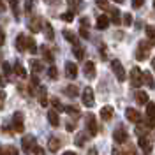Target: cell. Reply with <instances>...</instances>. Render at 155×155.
I'll use <instances>...</instances> for the list:
<instances>
[{
    "mask_svg": "<svg viewBox=\"0 0 155 155\" xmlns=\"http://www.w3.org/2000/svg\"><path fill=\"white\" fill-rule=\"evenodd\" d=\"M153 9H155V0H153Z\"/></svg>",
    "mask_w": 155,
    "mask_h": 155,
    "instance_id": "obj_60",
    "label": "cell"
},
{
    "mask_svg": "<svg viewBox=\"0 0 155 155\" xmlns=\"http://www.w3.org/2000/svg\"><path fill=\"white\" fill-rule=\"evenodd\" d=\"M116 4H124V0H115Z\"/></svg>",
    "mask_w": 155,
    "mask_h": 155,
    "instance_id": "obj_58",
    "label": "cell"
},
{
    "mask_svg": "<svg viewBox=\"0 0 155 155\" xmlns=\"http://www.w3.org/2000/svg\"><path fill=\"white\" fill-rule=\"evenodd\" d=\"M124 25H125V27H130V25H132V14H130V12H125V14H124Z\"/></svg>",
    "mask_w": 155,
    "mask_h": 155,
    "instance_id": "obj_40",
    "label": "cell"
},
{
    "mask_svg": "<svg viewBox=\"0 0 155 155\" xmlns=\"http://www.w3.org/2000/svg\"><path fill=\"white\" fill-rule=\"evenodd\" d=\"M39 102L42 107H48V90L44 87H39Z\"/></svg>",
    "mask_w": 155,
    "mask_h": 155,
    "instance_id": "obj_15",
    "label": "cell"
},
{
    "mask_svg": "<svg viewBox=\"0 0 155 155\" xmlns=\"http://www.w3.org/2000/svg\"><path fill=\"white\" fill-rule=\"evenodd\" d=\"M139 146H141L145 152H150V150H152V141H150L148 137H145V136H139Z\"/></svg>",
    "mask_w": 155,
    "mask_h": 155,
    "instance_id": "obj_26",
    "label": "cell"
},
{
    "mask_svg": "<svg viewBox=\"0 0 155 155\" xmlns=\"http://www.w3.org/2000/svg\"><path fill=\"white\" fill-rule=\"evenodd\" d=\"M87 139H88V132H78L74 143H76V146H85Z\"/></svg>",
    "mask_w": 155,
    "mask_h": 155,
    "instance_id": "obj_24",
    "label": "cell"
},
{
    "mask_svg": "<svg viewBox=\"0 0 155 155\" xmlns=\"http://www.w3.org/2000/svg\"><path fill=\"white\" fill-rule=\"evenodd\" d=\"M64 111H65V113H69V115H71V118H74V120H78V116L81 115V113H79V109H78L76 106H64Z\"/></svg>",
    "mask_w": 155,
    "mask_h": 155,
    "instance_id": "obj_27",
    "label": "cell"
},
{
    "mask_svg": "<svg viewBox=\"0 0 155 155\" xmlns=\"http://www.w3.org/2000/svg\"><path fill=\"white\" fill-rule=\"evenodd\" d=\"M113 113H115V111H113V107L111 106H104L102 109H101V118L106 120V122H109V120L113 118Z\"/></svg>",
    "mask_w": 155,
    "mask_h": 155,
    "instance_id": "obj_16",
    "label": "cell"
},
{
    "mask_svg": "<svg viewBox=\"0 0 155 155\" xmlns=\"http://www.w3.org/2000/svg\"><path fill=\"white\" fill-rule=\"evenodd\" d=\"M14 46H16V49H18L19 53L27 51V35H25V34H19L18 37H16V42H14Z\"/></svg>",
    "mask_w": 155,
    "mask_h": 155,
    "instance_id": "obj_13",
    "label": "cell"
},
{
    "mask_svg": "<svg viewBox=\"0 0 155 155\" xmlns=\"http://www.w3.org/2000/svg\"><path fill=\"white\" fill-rule=\"evenodd\" d=\"M65 76L69 79H76L78 76V65L74 62H65Z\"/></svg>",
    "mask_w": 155,
    "mask_h": 155,
    "instance_id": "obj_11",
    "label": "cell"
},
{
    "mask_svg": "<svg viewBox=\"0 0 155 155\" xmlns=\"http://www.w3.org/2000/svg\"><path fill=\"white\" fill-rule=\"evenodd\" d=\"M87 155H97V150L95 148H90V152H88Z\"/></svg>",
    "mask_w": 155,
    "mask_h": 155,
    "instance_id": "obj_55",
    "label": "cell"
},
{
    "mask_svg": "<svg viewBox=\"0 0 155 155\" xmlns=\"http://www.w3.org/2000/svg\"><path fill=\"white\" fill-rule=\"evenodd\" d=\"M83 106L87 107H92L95 106V95H94V88L92 87H87L85 90H83Z\"/></svg>",
    "mask_w": 155,
    "mask_h": 155,
    "instance_id": "obj_5",
    "label": "cell"
},
{
    "mask_svg": "<svg viewBox=\"0 0 155 155\" xmlns=\"http://www.w3.org/2000/svg\"><path fill=\"white\" fill-rule=\"evenodd\" d=\"M104 48H106V46H101V57L102 58H106V49Z\"/></svg>",
    "mask_w": 155,
    "mask_h": 155,
    "instance_id": "obj_52",
    "label": "cell"
},
{
    "mask_svg": "<svg viewBox=\"0 0 155 155\" xmlns=\"http://www.w3.org/2000/svg\"><path fill=\"white\" fill-rule=\"evenodd\" d=\"M67 4L71 5V11H72V12H74V11L79 12V11L83 9V5H85V2H83V0H67Z\"/></svg>",
    "mask_w": 155,
    "mask_h": 155,
    "instance_id": "obj_19",
    "label": "cell"
},
{
    "mask_svg": "<svg viewBox=\"0 0 155 155\" xmlns=\"http://www.w3.org/2000/svg\"><path fill=\"white\" fill-rule=\"evenodd\" d=\"M2 132H4V134H5V132H7V134H14V130H12V127H11V125H5V124L2 125Z\"/></svg>",
    "mask_w": 155,
    "mask_h": 155,
    "instance_id": "obj_47",
    "label": "cell"
},
{
    "mask_svg": "<svg viewBox=\"0 0 155 155\" xmlns=\"http://www.w3.org/2000/svg\"><path fill=\"white\" fill-rule=\"evenodd\" d=\"M51 104L55 106V109H57V111H64V106L60 104V101H58L57 97H53V99H51Z\"/></svg>",
    "mask_w": 155,
    "mask_h": 155,
    "instance_id": "obj_41",
    "label": "cell"
},
{
    "mask_svg": "<svg viewBox=\"0 0 155 155\" xmlns=\"http://www.w3.org/2000/svg\"><path fill=\"white\" fill-rule=\"evenodd\" d=\"M130 85L134 88H139L143 85V71L139 67H132L130 71Z\"/></svg>",
    "mask_w": 155,
    "mask_h": 155,
    "instance_id": "obj_3",
    "label": "cell"
},
{
    "mask_svg": "<svg viewBox=\"0 0 155 155\" xmlns=\"http://www.w3.org/2000/svg\"><path fill=\"white\" fill-rule=\"evenodd\" d=\"M9 5L11 9H12V14H14V18L19 19V7H18V0H9Z\"/></svg>",
    "mask_w": 155,
    "mask_h": 155,
    "instance_id": "obj_35",
    "label": "cell"
},
{
    "mask_svg": "<svg viewBox=\"0 0 155 155\" xmlns=\"http://www.w3.org/2000/svg\"><path fill=\"white\" fill-rule=\"evenodd\" d=\"M146 115H145V124L150 129H155V104L153 102H146Z\"/></svg>",
    "mask_w": 155,
    "mask_h": 155,
    "instance_id": "obj_2",
    "label": "cell"
},
{
    "mask_svg": "<svg viewBox=\"0 0 155 155\" xmlns=\"http://www.w3.org/2000/svg\"><path fill=\"white\" fill-rule=\"evenodd\" d=\"M78 94H79V90H78L76 85H69V87H65V95L67 97L74 99V97H78Z\"/></svg>",
    "mask_w": 155,
    "mask_h": 155,
    "instance_id": "obj_30",
    "label": "cell"
},
{
    "mask_svg": "<svg viewBox=\"0 0 155 155\" xmlns=\"http://www.w3.org/2000/svg\"><path fill=\"white\" fill-rule=\"evenodd\" d=\"M109 12H111V16H109V23H115V25H118L122 19H120V11L116 9V7H111L109 9Z\"/></svg>",
    "mask_w": 155,
    "mask_h": 155,
    "instance_id": "obj_23",
    "label": "cell"
},
{
    "mask_svg": "<svg viewBox=\"0 0 155 155\" xmlns=\"http://www.w3.org/2000/svg\"><path fill=\"white\" fill-rule=\"evenodd\" d=\"M0 12H5V4L0 0Z\"/></svg>",
    "mask_w": 155,
    "mask_h": 155,
    "instance_id": "obj_54",
    "label": "cell"
},
{
    "mask_svg": "<svg viewBox=\"0 0 155 155\" xmlns=\"http://www.w3.org/2000/svg\"><path fill=\"white\" fill-rule=\"evenodd\" d=\"M35 145V137L32 134H27L23 136V139H21V150L25 152V153H30V150H32V146Z\"/></svg>",
    "mask_w": 155,
    "mask_h": 155,
    "instance_id": "obj_7",
    "label": "cell"
},
{
    "mask_svg": "<svg viewBox=\"0 0 155 155\" xmlns=\"http://www.w3.org/2000/svg\"><path fill=\"white\" fill-rule=\"evenodd\" d=\"M97 7H101V9H109V4H107V0H95Z\"/></svg>",
    "mask_w": 155,
    "mask_h": 155,
    "instance_id": "obj_43",
    "label": "cell"
},
{
    "mask_svg": "<svg viewBox=\"0 0 155 155\" xmlns=\"http://www.w3.org/2000/svg\"><path fill=\"white\" fill-rule=\"evenodd\" d=\"M30 152H34V155H44V150H42L41 146H37V143L32 146V150H30Z\"/></svg>",
    "mask_w": 155,
    "mask_h": 155,
    "instance_id": "obj_42",
    "label": "cell"
},
{
    "mask_svg": "<svg viewBox=\"0 0 155 155\" xmlns=\"http://www.w3.org/2000/svg\"><path fill=\"white\" fill-rule=\"evenodd\" d=\"M18 148L16 146H12V145H7L4 150H2V155H18Z\"/></svg>",
    "mask_w": 155,
    "mask_h": 155,
    "instance_id": "obj_34",
    "label": "cell"
},
{
    "mask_svg": "<svg viewBox=\"0 0 155 155\" xmlns=\"http://www.w3.org/2000/svg\"><path fill=\"white\" fill-rule=\"evenodd\" d=\"M0 155H2V145H0Z\"/></svg>",
    "mask_w": 155,
    "mask_h": 155,
    "instance_id": "obj_59",
    "label": "cell"
},
{
    "mask_svg": "<svg viewBox=\"0 0 155 155\" xmlns=\"http://www.w3.org/2000/svg\"><path fill=\"white\" fill-rule=\"evenodd\" d=\"M145 5V0H132V9H141Z\"/></svg>",
    "mask_w": 155,
    "mask_h": 155,
    "instance_id": "obj_44",
    "label": "cell"
},
{
    "mask_svg": "<svg viewBox=\"0 0 155 155\" xmlns=\"http://www.w3.org/2000/svg\"><path fill=\"white\" fill-rule=\"evenodd\" d=\"M152 67H153V71H155V57H153V60H152Z\"/></svg>",
    "mask_w": 155,
    "mask_h": 155,
    "instance_id": "obj_57",
    "label": "cell"
},
{
    "mask_svg": "<svg viewBox=\"0 0 155 155\" xmlns=\"http://www.w3.org/2000/svg\"><path fill=\"white\" fill-rule=\"evenodd\" d=\"M83 72H85V78L88 79H94L95 78V64L94 62H85V65H83Z\"/></svg>",
    "mask_w": 155,
    "mask_h": 155,
    "instance_id": "obj_12",
    "label": "cell"
},
{
    "mask_svg": "<svg viewBox=\"0 0 155 155\" xmlns=\"http://www.w3.org/2000/svg\"><path fill=\"white\" fill-rule=\"evenodd\" d=\"M48 78H49V79H53V81L58 78V71H57V67H55V65H51V67L48 69Z\"/></svg>",
    "mask_w": 155,
    "mask_h": 155,
    "instance_id": "obj_38",
    "label": "cell"
},
{
    "mask_svg": "<svg viewBox=\"0 0 155 155\" xmlns=\"http://www.w3.org/2000/svg\"><path fill=\"white\" fill-rule=\"evenodd\" d=\"M12 130L14 132H23L25 130V124H23V113L21 111H16L12 115Z\"/></svg>",
    "mask_w": 155,
    "mask_h": 155,
    "instance_id": "obj_6",
    "label": "cell"
},
{
    "mask_svg": "<svg viewBox=\"0 0 155 155\" xmlns=\"http://www.w3.org/2000/svg\"><path fill=\"white\" fill-rule=\"evenodd\" d=\"M62 155H76L74 152H65V153H62Z\"/></svg>",
    "mask_w": 155,
    "mask_h": 155,
    "instance_id": "obj_56",
    "label": "cell"
},
{
    "mask_svg": "<svg viewBox=\"0 0 155 155\" xmlns=\"http://www.w3.org/2000/svg\"><path fill=\"white\" fill-rule=\"evenodd\" d=\"M120 155H136V150L132 148V146H127L124 152H120Z\"/></svg>",
    "mask_w": 155,
    "mask_h": 155,
    "instance_id": "obj_45",
    "label": "cell"
},
{
    "mask_svg": "<svg viewBox=\"0 0 155 155\" xmlns=\"http://www.w3.org/2000/svg\"><path fill=\"white\" fill-rule=\"evenodd\" d=\"M48 148H49V152H58V148H60V139L58 137H49L48 139Z\"/></svg>",
    "mask_w": 155,
    "mask_h": 155,
    "instance_id": "obj_21",
    "label": "cell"
},
{
    "mask_svg": "<svg viewBox=\"0 0 155 155\" xmlns=\"http://www.w3.org/2000/svg\"><path fill=\"white\" fill-rule=\"evenodd\" d=\"M2 71H4V74H5V76H9V74H11V65L7 64V62H4V64H2Z\"/></svg>",
    "mask_w": 155,
    "mask_h": 155,
    "instance_id": "obj_46",
    "label": "cell"
},
{
    "mask_svg": "<svg viewBox=\"0 0 155 155\" xmlns=\"http://www.w3.org/2000/svg\"><path fill=\"white\" fill-rule=\"evenodd\" d=\"M48 120H49V124H51L53 127L60 125V118H58V113L55 111V109H49L48 111Z\"/></svg>",
    "mask_w": 155,
    "mask_h": 155,
    "instance_id": "obj_17",
    "label": "cell"
},
{
    "mask_svg": "<svg viewBox=\"0 0 155 155\" xmlns=\"http://www.w3.org/2000/svg\"><path fill=\"white\" fill-rule=\"evenodd\" d=\"M44 35H46L48 41H53V39H55V32H53L51 23H44Z\"/></svg>",
    "mask_w": 155,
    "mask_h": 155,
    "instance_id": "obj_31",
    "label": "cell"
},
{
    "mask_svg": "<svg viewBox=\"0 0 155 155\" xmlns=\"http://www.w3.org/2000/svg\"><path fill=\"white\" fill-rule=\"evenodd\" d=\"M32 19H34V21H30L28 23V28L35 34V32H39V28H41V21H39L37 18H32Z\"/></svg>",
    "mask_w": 155,
    "mask_h": 155,
    "instance_id": "obj_36",
    "label": "cell"
},
{
    "mask_svg": "<svg viewBox=\"0 0 155 155\" xmlns=\"http://www.w3.org/2000/svg\"><path fill=\"white\" fill-rule=\"evenodd\" d=\"M145 34H146V39L150 44H155V27L152 25H146L145 27Z\"/></svg>",
    "mask_w": 155,
    "mask_h": 155,
    "instance_id": "obj_18",
    "label": "cell"
},
{
    "mask_svg": "<svg viewBox=\"0 0 155 155\" xmlns=\"http://www.w3.org/2000/svg\"><path fill=\"white\" fill-rule=\"evenodd\" d=\"M74 48H72V53H74V57L78 58V60H83L85 58V48L83 46H79V42L78 44H72Z\"/></svg>",
    "mask_w": 155,
    "mask_h": 155,
    "instance_id": "obj_20",
    "label": "cell"
},
{
    "mask_svg": "<svg viewBox=\"0 0 155 155\" xmlns=\"http://www.w3.org/2000/svg\"><path fill=\"white\" fill-rule=\"evenodd\" d=\"M62 34H64V37L67 39L71 44H78V37H76V34H74V32H71V30H64Z\"/></svg>",
    "mask_w": 155,
    "mask_h": 155,
    "instance_id": "obj_33",
    "label": "cell"
},
{
    "mask_svg": "<svg viewBox=\"0 0 155 155\" xmlns=\"http://www.w3.org/2000/svg\"><path fill=\"white\" fill-rule=\"evenodd\" d=\"M88 25V18H81V27H87Z\"/></svg>",
    "mask_w": 155,
    "mask_h": 155,
    "instance_id": "obj_53",
    "label": "cell"
},
{
    "mask_svg": "<svg viewBox=\"0 0 155 155\" xmlns=\"http://www.w3.org/2000/svg\"><path fill=\"white\" fill-rule=\"evenodd\" d=\"M25 11H27V14L32 12V0H27V2H25Z\"/></svg>",
    "mask_w": 155,
    "mask_h": 155,
    "instance_id": "obj_49",
    "label": "cell"
},
{
    "mask_svg": "<svg viewBox=\"0 0 155 155\" xmlns=\"http://www.w3.org/2000/svg\"><path fill=\"white\" fill-rule=\"evenodd\" d=\"M4 44H5V34L0 30V46H4Z\"/></svg>",
    "mask_w": 155,
    "mask_h": 155,
    "instance_id": "obj_51",
    "label": "cell"
},
{
    "mask_svg": "<svg viewBox=\"0 0 155 155\" xmlns=\"http://www.w3.org/2000/svg\"><path fill=\"white\" fill-rule=\"evenodd\" d=\"M143 83H146L148 85V88H155V81H153V76L146 71V72H143Z\"/></svg>",
    "mask_w": 155,
    "mask_h": 155,
    "instance_id": "obj_32",
    "label": "cell"
},
{
    "mask_svg": "<svg viewBox=\"0 0 155 155\" xmlns=\"http://www.w3.org/2000/svg\"><path fill=\"white\" fill-rule=\"evenodd\" d=\"M37 42H35V39L34 37H27V51H30L32 55L34 53H37Z\"/></svg>",
    "mask_w": 155,
    "mask_h": 155,
    "instance_id": "obj_25",
    "label": "cell"
},
{
    "mask_svg": "<svg viewBox=\"0 0 155 155\" xmlns=\"http://www.w3.org/2000/svg\"><path fill=\"white\" fill-rule=\"evenodd\" d=\"M60 18L64 19V21H67V23H71V21L74 19V12H72V11H71V12H64Z\"/></svg>",
    "mask_w": 155,
    "mask_h": 155,
    "instance_id": "obj_39",
    "label": "cell"
},
{
    "mask_svg": "<svg viewBox=\"0 0 155 155\" xmlns=\"http://www.w3.org/2000/svg\"><path fill=\"white\" fill-rule=\"evenodd\" d=\"M79 34H81V37H83V39H88V32H87L85 27H81V28H79Z\"/></svg>",
    "mask_w": 155,
    "mask_h": 155,
    "instance_id": "obj_50",
    "label": "cell"
},
{
    "mask_svg": "<svg viewBox=\"0 0 155 155\" xmlns=\"http://www.w3.org/2000/svg\"><path fill=\"white\" fill-rule=\"evenodd\" d=\"M85 124H87V130H88V136H97V122H95V116L94 115H88L87 120H85Z\"/></svg>",
    "mask_w": 155,
    "mask_h": 155,
    "instance_id": "obj_8",
    "label": "cell"
},
{
    "mask_svg": "<svg viewBox=\"0 0 155 155\" xmlns=\"http://www.w3.org/2000/svg\"><path fill=\"white\" fill-rule=\"evenodd\" d=\"M148 55H150V42L139 41L137 42V48H136V58L139 62H145L146 58H148Z\"/></svg>",
    "mask_w": 155,
    "mask_h": 155,
    "instance_id": "obj_1",
    "label": "cell"
},
{
    "mask_svg": "<svg viewBox=\"0 0 155 155\" xmlns=\"http://www.w3.org/2000/svg\"><path fill=\"white\" fill-rule=\"evenodd\" d=\"M41 51H42V57H44V60H48V62H53V53L49 51L46 46H41Z\"/></svg>",
    "mask_w": 155,
    "mask_h": 155,
    "instance_id": "obj_37",
    "label": "cell"
},
{
    "mask_svg": "<svg viewBox=\"0 0 155 155\" xmlns=\"http://www.w3.org/2000/svg\"><path fill=\"white\" fill-rule=\"evenodd\" d=\"M30 67H32V72H35V74H39V72L44 71V65L41 64V60H32V62H30Z\"/></svg>",
    "mask_w": 155,
    "mask_h": 155,
    "instance_id": "obj_28",
    "label": "cell"
},
{
    "mask_svg": "<svg viewBox=\"0 0 155 155\" xmlns=\"http://www.w3.org/2000/svg\"><path fill=\"white\" fill-rule=\"evenodd\" d=\"M125 118L129 122H132V124H139V122H141L139 111H137V109H132V107H127L125 109Z\"/></svg>",
    "mask_w": 155,
    "mask_h": 155,
    "instance_id": "obj_10",
    "label": "cell"
},
{
    "mask_svg": "<svg viewBox=\"0 0 155 155\" xmlns=\"http://www.w3.org/2000/svg\"><path fill=\"white\" fill-rule=\"evenodd\" d=\"M4 104H5V92L0 90V109L4 107Z\"/></svg>",
    "mask_w": 155,
    "mask_h": 155,
    "instance_id": "obj_48",
    "label": "cell"
},
{
    "mask_svg": "<svg viewBox=\"0 0 155 155\" xmlns=\"http://www.w3.org/2000/svg\"><path fill=\"white\" fill-rule=\"evenodd\" d=\"M113 139H115L116 143H125L127 139H129V134H127V130L124 127H116L115 132H113Z\"/></svg>",
    "mask_w": 155,
    "mask_h": 155,
    "instance_id": "obj_9",
    "label": "cell"
},
{
    "mask_svg": "<svg viewBox=\"0 0 155 155\" xmlns=\"http://www.w3.org/2000/svg\"><path fill=\"white\" fill-rule=\"evenodd\" d=\"M107 27H109V16H106V14L99 16L97 21H95V28L97 30H106Z\"/></svg>",
    "mask_w": 155,
    "mask_h": 155,
    "instance_id": "obj_14",
    "label": "cell"
},
{
    "mask_svg": "<svg viewBox=\"0 0 155 155\" xmlns=\"http://www.w3.org/2000/svg\"><path fill=\"white\" fill-rule=\"evenodd\" d=\"M136 101H137V104H143V106H145L150 99H148V94H146V92L137 90V92H136Z\"/></svg>",
    "mask_w": 155,
    "mask_h": 155,
    "instance_id": "obj_22",
    "label": "cell"
},
{
    "mask_svg": "<svg viewBox=\"0 0 155 155\" xmlns=\"http://www.w3.org/2000/svg\"><path fill=\"white\" fill-rule=\"evenodd\" d=\"M14 72H16V76H19V78H27V69L21 65V62H16V64H14Z\"/></svg>",
    "mask_w": 155,
    "mask_h": 155,
    "instance_id": "obj_29",
    "label": "cell"
},
{
    "mask_svg": "<svg viewBox=\"0 0 155 155\" xmlns=\"http://www.w3.org/2000/svg\"><path fill=\"white\" fill-rule=\"evenodd\" d=\"M111 69H113V72H115L116 79H118L120 83H122V81H125V78H127L125 69H124V65H122L118 60H111Z\"/></svg>",
    "mask_w": 155,
    "mask_h": 155,
    "instance_id": "obj_4",
    "label": "cell"
}]
</instances>
